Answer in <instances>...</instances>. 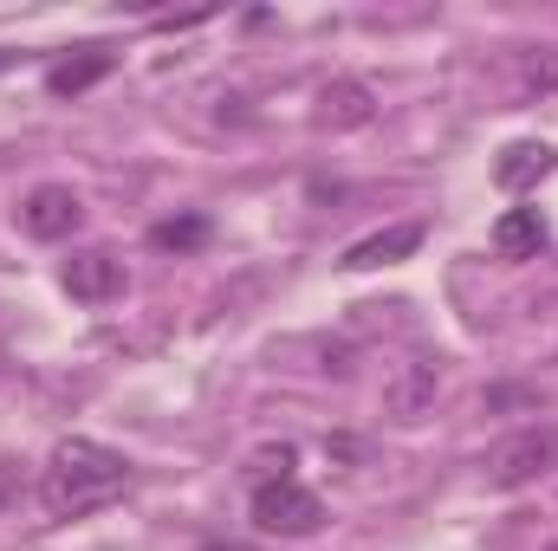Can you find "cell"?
<instances>
[{"label": "cell", "mask_w": 558, "mask_h": 551, "mask_svg": "<svg viewBox=\"0 0 558 551\" xmlns=\"http://www.w3.org/2000/svg\"><path fill=\"white\" fill-rule=\"evenodd\" d=\"M202 241H208V215H169V221L149 228V247L156 254H195Z\"/></svg>", "instance_id": "obj_12"}, {"label": "cell", "mask_w": 558, "mask_h": 551, "mask_svg": "<svg viewBox=\"0 0 558 551\" xmlns=\"http://www.w3.org/2000/svg\"><path fill=\"white\" fill-rule=\"evenodd\" d=\"M111 65H118V59H111L105 46H85V52H72V59H59V65L46 72V91H52V98H78V91H92L98 78H111Z\"/></svg>", "instance_id": "obj_10"}, {"label": "cell", "mask_w": 558, "mask_h": 551, "mask_svg": "<svg viewBox=\"0 0 558 551\" xmlns=\"http://www.w3.org/2000/svg\"><path fill=\"white\" fill-rule=\"evenodd\" d=\"M481 467H487V487H500V493H520V487L558 474V421H526V428H513L507 441L487 448Z\"/></svg>", "instance_id": "obj_2"}, {"label": "cell", "mask_w": 558, "mask_h": 551, "mask_svg": "<svg viewBox=\"0 0 558 551\" xmlns=\"http://www.w3.org/2000/svg\"><path fill=\"white\" fill-rule=\"evenodd\" d=\"M20 487H26V480H20V461H7V454H0V513L20 500Z\"/></svg>", "instance_id": "obj_14"}, {"label": "cell", "mask_w": 558, "mask_h": 551, "mask_svg": "<svg viewBox=\"0 0 558 551\" xmlns=\"http://www.w3.org/2000/svg\"><path fill=\"white\" fill-rule=\"evenodd\" d=\"M553 162H558V149H546V143H507L500 162H494V182H500V188H526V182H539Z\"/></svg>", "instance_id": "obj_11"}, {"label": "cell", "mask_w": 558, "mask_h": 551, "mask_svg": "<svg viewBox=\"0 0 558 551\" xmlns=\"http://www.w3.org/2000/svg\"><path fill=\"white\" fill-rule=\"evenodd\" d=\"M422 221H397V228H384V234H371V241H357V247H344V273H377V267H397V260H410L422 247Z\"/></svg>", "instance_id": "obj_6"}, {"label": "cell", "mask_w": 558, "mask_h": 551, "mask_svg": "<svg viewBox=\"0 0 558 551\" xmlns=\"http://www.w3.org/2000/svg\"><path fill=\"white\" fill-rule=\"evenodd\" d=\"M546 215L539 208H507L500 221H494V254L500 260H539L546 254Z\"/></svg>", "instance_id": "obj_8"}, {"label": "cell", "mask_w": 558, "mask_h": 551, "mask_svg": "<svg viewBox=\"0 0 558 551\" xmlns=\"http://www.w3.org/2000/svg\"><path fill=\"white\" fill-rule=\"evenodd\" d=\"M59 285L78 298V305H111L124 292V260L111 247H78L65 267H59Z\"/></svg>", "instance_id": "obj_5"}, {"label": "cell", "mask_w": 558, "mask_h": 551, "mask_svg": "<svg viewBox=\"0 0 558 551\" xmlns=\"http://www.w3.org/2000/svg\"><path fill=\"white\" fill-rule=\"evenodd\" d=\"M435 390H441V357H410V364L397 370V383L384 390V403H390L397 421H416V415H428Z\"/></svg>", "instance_id": "obj_7"}, {"label": "cell", "mask_w": 558, "mask_h": 551, "mask_svg": "<svg viewBox=\"0 0 558 551\" xmlns=\"http://www.w3.org/2000/svg\"><path fill=\"white\" fill-rule=\"evenodd\" d=\"M377 118V98H371V85H357V78H338V85H325L318 91V124H331V131H364Z\"/></svg>", "instance_id": "obj_9"}, {"label": "cell", "mask_w": 558, "mask_h": 551, "mask_svg": "<svg viewBox=\"0 0 558 551\" xmlns=\"http://www.w3.org/2000/svg\"><path fill=\"white\" fill-rule=\"evenodd\" d=\"M546 551H558V546H546Z\"/></svg>", "instance_id": "obj_16"}, {"label": "cell", "mask_w": 558, "mask_h": 551, "mask_svg": "<svg viewBox=\"0 0 558 551\" xmlns=\"http://www.w3.org/2000/svg\"><path fill=\"white\" fill-rule=\"evenodd\" d=\"M558 85V59L539 46V52H526V91H553Z\"/></svg>", "instance_id": "obj_13"}, {"label": "cell", "mask_w": 558, "mask_h": 551, "mask_svg": "<svg viewBox=\"0 0 558 551\" xmlns=\"http://www.w3.org/2000/svg\"><path fill=\"white\" fill-rule=\"evenodd\" d=\"M7 65H13V52H0V72H7Z\"/></svg>", "instance_id": "obj_15"}, {"label": "cell", "mask_w": 558, "mask_h": 551, "mask_svg": "<svg viewBox=\"0 0 558 551\" xmlns=\"http://www.w3.org/2000/svg\"><path fill=\"white\" fill-rule=\"evenodd\" d=\"M254 526L267 539H312L325 526V500L299 480V474H260L254 480Z\"/></svg>", "instance_id": "obj_3"}, {"label": "cell", "mask_w": 558, "mask_h": 551, "mask_svg": "<svg viewBox=\"0 0 558 551\" xmlns=\"http://www.w3.org/2000/svg\"><path fill=\"white\" fill-rule=\"evenodd\" d=\"M78 221H85V201H78V188H65V182H39V188L20 201V228H26L33 241H72Z\"/></svg>", "instance_id": "obj_4"}, {"label": "cell", "mask_w": 558, "mask_h": 551, "mask_svg": "<svg viewBox=\"0 0 558 551\" xmlns=\"http://www.w3.org/2000/svg\"><path fill=\"white\" fill-rule=\"evenodd\" d=\"M131 480H137V467H131L118 448L72 434V441H59V448L46 454V467H39V506H46L52 519H92V513H105L111 500H124Z\"/></svg>", "instance_id": "obj_1"}]
</instances>
